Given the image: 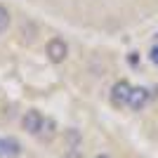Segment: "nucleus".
Listing matches in <instances>:
<instances>
[{"label":"nucleus","instance_id":"1","mask_svg":"<svg viewBox=\"0 0 158 158\" xmlns=\"http://www.w3.org/2000/svg\"><path fill=\"white\" fill-rule=\"evenodd\" d=\"M47 59L52 61V64H61L66 59V54H69V45H66L61 38H52L47 43Z\"/></svg>","mask_w":158,"mask_h":158},{"label":"nucleus","instance_id":"2","mask_svg":"<svg viewBox=\"0 0 158 158\" xmlns=\"http://www.w3.org/2000/svg\"><path fill=\"white\" fill-rule=\"evenodd\" d=\"M130 94H132V87L127 80H118L116 85L111 87V104L113 106H125L130 102Z\"/></svg>","mask_w":158,"mask_h":158},{"label":"nucleus","instance_id":"3","mask_svg":"<svg viewBox=\"0 0 158 158\" xmlns=\"http://www.w3.org/2000/svg\"><path fill=\"white\" fill-rule=\"evenodd\" d=\"M43 123H45V118H43V116H40L35 109L26 111V116L21 118V125H24V130H26L28 135H40V130H43Z\"/></svg>","mask_w":158,"mask_h":158},{"label":"nucleus","instance_id":"4","mask_svg":"<svg viewBox=\"0 0 158 158\" xmlns=\"http://www.w3.org/2000/svg\"><path fill=\"white\" fill-rule=\"evenodd\" d=\"M149 97H151V92L146 90V87H132V94H130V109L132 111H142L146 104H149Z\"/></svg>","mask_w":158,"mask_h":158},{"label":"nucleus","instance_id":"5","mask_svg":"<svg viewBox=\"0 0 158 158\" xmlns=\"http://www.w3.org/2000/svg\"><path fill=\"white\" fill-rule=\"evenodd\" d=\"M14 156H19V142L7 137L5 139V158H14Z\"/></svg>","mask_w":158,"mask_h":158},{"label":"nucleus","instance_id":"6","mask_svg":"<svg viewBox=\"0 0 158 158\" xmlns=\"http://www.w3.org/2000/svg\"><path fill=\"white\" fill-rule=\"evenodd\" d=\"M7 26H10V12H7V7L0 5V33H5Z\"/></svg>","mask_w":158,"mask_h":158},{"label":"nucleus","instance_id":"7","mask_svg":"<svg viewBox=\"0 0 158 158\" xmlns=\"http://www.w3.org/2000/svg\"><path fill=\"white\" fill-rule=\"evenodd\" d=\"M43 130H47V132H45V139H52V135H54V120L47 118L45 123H43Z\"/></svg>","mask_w":158,"mask_h":158},{"label":"nucleus","instance_id":"8","mask_svg":"<svg viewBox=\"0 0 158 158\" xmlns=\"http://www.w3.org/2000/svg\"><path fill=\"white\" fill-rule=\"evenodd\" d=\"M64 158H83V151H80V149H76V146H71V149L66 151Z\"/></svg>","mask_w":158,"mask_h":158},{"label":"nucleus","instance_id":"9","mask_svg":"<svg viewBox=\"0 0 158 158\" xmlns=\"http://www.w3.org/2000/svg\"><path fill=\"white\" fill-rule=\"evenodd\" d=\"M149 59H151V64H156V66H158V45H153V47H151V52H149Z\"/></svg>","mask_w":158,"mask_h":158},{"label":"nucleus","instance_id":"10","mask_svg":"<svg viewBox=\"0 0 158 158\" xmlns=\"http://www.w3.org/2000/svg\"><path fill=\"white\" fill-rule=\"evenodd\" d=\"M0 158H5V139L0 137Z\"/></svg>","mask_w":158,"mask_h":158},{"label":"nucleus","instance_id":"11","mask_svg":"<svg viewBox=\"0 0 158 158\" xmlns=\"http://www.w3.org/2000/svg\"><path fill=\"white\" fill-rule=\"evenodd\" d=\"M94 158H111V156H106V153H99V156H94Z\"/></svg>","mask_w":158,"mask_h":158}]
</instances>
